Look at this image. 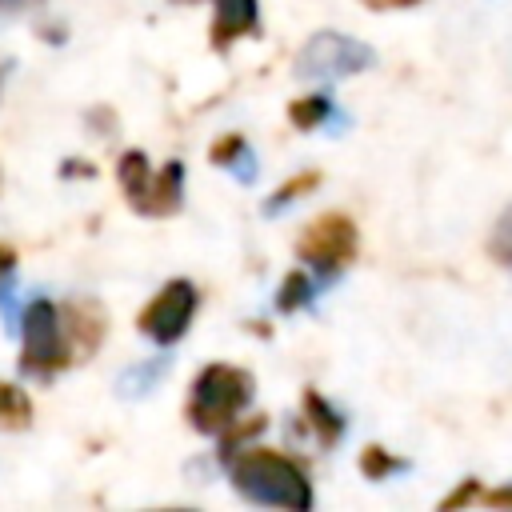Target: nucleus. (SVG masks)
Returning <instances> with one entry per match:
<instances>
[{"label":"nucleus","mask_w":512,"mask_h":512,"mask_svg":"<svg viewBox=\"0 0 512 512\" xmlns=\"http://www.w3.org/2000/svg\"><path fill=\"white\" fill-rule=\"evenodd\" d=\"M232 492L260 508L308 512L312 508V480L308 468L280 452V448H244L232 460Z\"/></svg>","instance_id":"obj_1"},{"label":"nucleus","mask_w":512,"mask_h":512,"mask_svg":"<svg viewBox=\"0 0 512 512\" xmlns=\"http://www.w3.org/2000/svg\"><path fill=\"white\" fill-rule=\"evenodd\" d=\"M252 372L240 364H204L188 388V404L184 416L200 436H216L220 428H228L252 400Z\"/></svg>","instance_id":"obj_2"},{"label":"nucleus","mask_w":512,"mask_h":512,"mask_svg":"<svg viewBox=\"0 0 512 512\" xmlns=\"http://www.w3.org/2000/svg\"><path fill=\"white\" fill-rule=\"evenodd\" d=\"M116 180L124 188V200L132 212L140 216H176L180 212V188H184V164L180 160H168L164 168H148V156L140 148H128L120 160H116Z\"/></svg>","instance_id":"obj_3"},{"label":"nucleus","mask_w":512,"mask_h":512,"mask_svg":"<svg viewBox=\"0 0 512 512\" xmlns=\"http://www.w3.org/2000/svg\"><path fill=\"white\" fill-rule=\"evenodd\" d=\"M68 364H72V352L60 328V308L40 296L20 312V368L48 384Z\"/></svg>","instance_id":"obj_4"},{"label":"nucleus","mask_w":512,"mask_h":512,"mask_svg":"<svg viewBox=\"0 0 512 512\" xmlns=\"http://www.w3.org/2000/svg\"><path fill=\"white\" fill-rule=\"evenodd\" d=\"M356 252H360V232L348 212H320L296 236V256L320 276H340L356 260Z\"/></svg>","instance_id":"obj_5"},{"label":"nucleus","mask_w":512,"mask_h":512,"mask_svg":"<svg viewBox=\"0 0 512 512\" xmlns=\"http://www.w3.org/2000/svg\"><path fill=\"white\" fill-rule=\"evenodd\" d=\"M196 308H200L196 284L184 280V276H176V280H168V284L136 312V332L148 336V340L160 344V348H172V344L184 340V332L192 328Z\"/></svg>","instance_id":"obj_6"},{"label":"nucleus","mask_w":512,"mask_h":512,"mask_svg":"<svg viewBox=\"0 0 512 512\" xmlns=\"http://www.w3.org/2000/svg\"><path fill=\"white\" fill-rule=\"evenodd\" d=\"M376 52L344 32H316L304 40V48L296 52V76L308 80H344L356 76L364 68H372Z\"/></svg>","instance_id":"obj_7"},{"label":"nucleus","mask_w":512,"mask_h":512,"mask_svg":"<svg viewBox=\"0 0 512 512\" xmlns=\"http://www.w3.org/2000/svg\"><path fill=\"white\" fill-rule=\"evenodd\" d=\"M56 308H60V328H64L72 364H76V360H92L96 348L104 344V332H108L104 308H100L96 300H64V304H56Z\"/></svg>","instance_id":"obj_8"},{"label":"nucleus","mask_w":512,"mask_h":512,"mask_svg":"<svg viewBox=\"0 0 512 512\" xmlns=\"http://www.w3.org/2000/svg\"><path fill=\"white\" fill-rule=\"evenodd\" d=\"M256 28H260L256 0H212V24H208L212 52H228L240 36H256Z\"/></svg>","instance_id":"obj_9"},{"label":"nucleus","mask_w":512,"mask_h":512,"mask_svg":"<svg viewBox=\"0 0 512 512\" xmlns=\"http://www.w3.org/2000/svg\"><path fill=\"white\" fill-rule=\"evenodd\" d=\"M300 416H304V428L316 436L320 448H336L340 436H344V416L316 392V388H304L300 392Z\"/></svg>","instance_id":"obj_10"},{"label":"nucleus","mask_w":512,"mask_h":512,"mask_svg":"<svg viewBox=\"0 0 512 512\" xmlns=\"http://www.w3.org/2000/svg\"><path fill=\"white\" fill-rule=\"evenodd\" d=\"M32 424V400L20 384L0 380V432H24Z\"/></svg>","instance_id":"obj_11"},{"label":"nucleus","mask_w":512,"mask_h":512,"mask_svg":"<svg viewBox=\"0 0 512 512\" xmlns=\"http://www.w3.org/2000/svg\"><path fill=\"white\" fill-rule=\"evenodd\" d=\"M328 116H332V100H328L324 92L296 96V100L288 104V124H292L296 132H312V128H320Z\"/></svg>","instance_id":"obj_12"},{"label":"nucleus","mask_w":512,"mask_h":512,"mask_svg":"<svg viewBox=\"0 0 512 512\" xmlns=\"http://www.w3.org/2000/svg\"><path fill=\"white\" fill-rule=\"evenodd\" d=\"M264 416H236L228 428H220L216 436H220V460H232L240 448H248V440L256 436V432H264Z\"/></svg>","instance_id":"obj_13"},{"label":"nucleus","mask_w":512,"mask_h":512,"mask_svg":"<svg viewBox=\"0 0 512 512\" xmlns=\"http://www.w3.org/2000/svg\"><path fill=\"white\" fill-rule=\"evenodd\" d=\"M316 188H320V172H316V168L296 172V176H288V180L264 200V212H280V208H288L292 200H300V196H308V192H316Z\"/></svg>","instance_id":"obj_14"},{"label":"nucleus","mask_w":512,"mask_h":512,"mask_svg":"<svg viewBox=\"0 0 512 512\" xmlns=\"http://www.w3.org/2000/svg\"><path fill=\"white\" fill-rule=\"evenodd\" d=\"M308 300H312V280L300 268L288 272L276 292V312H300V308H308Z\"/></svg>","instance_id":"obj_15"},{"label":"nucleus","mask_w":512,"mask_h":512,"mask_svg":"<svg viewBox=\"0 0 512 512\" xmlns=\"http://www.w3.org/2000/svg\"><path fill=\"white\" fill-rule=\"evenodd\" d=\"M356 464H360V472H364L368 480H388L392 472L408 468V464H404L400 456H392L384 444H368V448L360 452V460H356Z\"/></svg>","instance_id":"obj_16"},{"label":"nucleus","mask_w":512,"mask_h":512,"mask_svg":"<svg viewBox=\"0 0 512 512\" xmlns=\"http://www.w3.org/2000/svg\"><path fill=\"white\" fill-rule=\"evenodd\" d=\"M488 256L500 264V268H508L512 272V204L496 216V224H492V232H488Z\"/></svg>","instance_id":"obj_17"},{"label":"nucleus","mask_w":512,"mask_h":512,"mask_svg":"<svg viewBox=\"0 0 512 512\" xmlns=\"http://www.w3.org/2000/svg\"><path fill=\"white\" fill-rule=\"evenodd\" d=\"M160 372H164V360H148V364H140V368H128V372L120 376V396H140V392H148Z\"/></svg>","instance_id":"obj_18"},{"label":"nucleus","mask_w":512,"mask_h":512,"mask_svg":"<svg viewBox=\"0 0 512 512\" xmlns=\"http://www.w3.org/2000/svg\"><path fill=\"white\" fill-rule=\"evenodd\" d=\"M244 148H248V140H244L240 132H224L220 140H212L208 160H212V164H220V168H228V164H232V160H236Z\"/></svg>","instance_id":"obj_19"},{"label":"nucleus","mask_w":512,"mask_h":512,"mask_svg":"<svg viewBox=\"0 0 512 512\" xmlns=\"http://www.w3.org/2000/svg\"><path fill=\"white\" fill-rule=\"evenodd\" d=\"M480 500V480H460L444 500H440V512H456V508H468Z\"/></svg>","instance_id":"obj_20"},{"label":"nucleus","mask_w":512,"mask_h":512,"mask_svg":"<svg viewBox=\"0 0 512 512\" xmlns=\"http://www.w3.org/2000/svg\"><path fill=\"white\" fill-rule=\"evenodd\" d=\"M48 0H0V24H12V20H24L32 12H40Z\"/></svg>","instance_id":"obj_21"},{"label":"nucleus","mask_w":512,"mask_h":512,"mask_svg":"<svg viewBox=\"0 0 512 512\" xmlns=\"http://www.w3.org/2000/svg\"><path fill=\"white\" fill-rule=\"evenodd\" d=\"M476 504H488V508H508V512H512V484L492 488V492H484V488H480V500H476Z\"/></svg>","instance_id":"obj_22"},{"label":"nucleus","mask_w":512,"mask_h":512,"mask_svg":"<svg viewBox=\"0 0 512 512\" xmlns=\"http://www.w3.org/2000/svg\"><path fill=\"white\" fill-rule=\"evenodd\" d=\"M360 4L372 12H396V8H416L420 0H360Z\"/></svg>","instance_id":"obj_23"},{"label":"nucleus","mask_w":512,"mask_h":512,"mask_svg":"<svg viewBox=\"0 0 512 512\" xmlns=\"http://www.w3.org/2000/svg\"><path fill=\"white\" fill-rule=\"evenodd\" d=\"M232 164H236V176H240V180H252V176H256V168H252V152H248V148H244Z\"/></svg>","instance_id":"obj_24"},{"label":"nucleus","mask_w":512,"mask_h":512,"mask_svg":"<svg viewBox=\"0 0 512 512\" xmlns=\"http://www.w3.org/2000/svg\"><path fill=\"white\" fill-rule=\"evenodd\" d=\"M16 268V248H8V244H0V280L8 276Z\"/></svg>","instance_id":"obj_25"},{"label":"nucleus","mask_w":512,"mask_h":512,"mask_svg":"<svg viewBox=\"0 0 512 512\" xmlns=\"http://www.w3.org/2000/svg\"><path fill=\"white\" fill-rule=\"evenodd\" d=\"M60 172H64V176H92L96 168H92V164H76V160H68Z\"/></svg>","instance_id":"obj_26"},{"label":"nucleus","mask_w":512,"mask_h":512,"mask_svg":"<svg viewBox=\"0 0 512 512\" xmlns=\"http://www.w3.org/2000/svg\"><path fill=\"white\" fill-rule=\"evenodd\" d=\"M8 68H12V64H8V60H0V84H4V76H8Z\"/></svg>","instance_id":"obj_27"},{"label":"nucleus","mask_w":512,"mask_h":512,"mask_svg":"<svg viewBox=\"0 0 512 512\" xmlns=\"http://www.w3.org/2000/svg\"><path fill=\"white\" fill-rule=\"evenodd\" d=\"M172 4H200V0H172Z\"/></svg>","instance_id":"obj_28"}]
</instances>
